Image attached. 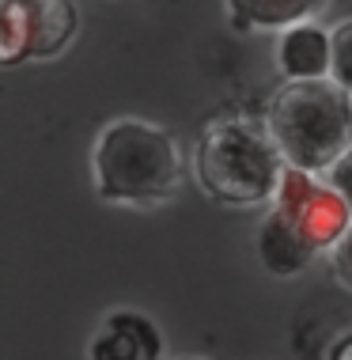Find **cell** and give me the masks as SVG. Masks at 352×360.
<instances>
[{"instance_id": "cell-1", "label": "cell", "mask_w": 352, "mask_h": 360, "mask_svg": "<svg viewBox=\"0 0 352 360\" xmlns=\"http://www.w3.org/2000/svg\"><path fill=\"white\" fill-rule=\"evenodd\" d=\"M182 148L163 125L110 118L91 144V186L106 205L159 209L182 190Z\"/></svg>"}, {"instance_id": "cell-2", "label": "cell", "mask_w": 352, "mask_h": 360, "mask_svg": "<svg viewBox=\"0 0 352 360\" xmlns=\"http://www.w3.org/2000/svg\"><path fill=\"white\" fill-rule=\"evenodd\" d=\"M285 171L288 163L266 118L220 114L197 133V144H193V179L204 190V198L228 209L273 205Z\"/></svg>"}, {"instance_id": "cell-3", "label": "cell", "mask_w": 352, "mask_h": 360, "mask_svg": "<svg viewBox=\"0 0 352 360\" xmlns=\"http://www.w3.org/2000/svg\"><path fill=\"white\" fill-rule=\"evenodd\" d=\"M261 118L292 171L322 179L352 148V95L334 80L280 84Z\"/></svg>"}, {"instance_id": "cell-4", "label": "cell", "mask_w": 352, "mask_h": 360, "mask_svg": "<svg viewBox=\"0 0 352 360\" xmlns=\"http://www.w3.org/2000/svg\"><path fill=\"white\" fill-rule=\"evenodd\" d=\"M80 12L72 0H0V65L50 61L76 42Z\"/></svg>"}, {"instance_id": "cell-5", "label": "cell", "mask_w": 352, "mask_h": 360, "mask_svg": "<svg viewBox=\"0 0 352 360\" xmlns=\"http://www.w3.org/2000/svg\"><path fill=\"white\" fill-rule=\"evenodd\" d=\"M280 217H288V224L299 231L303 239L315 247V255H330L345 231L352 228V212L348 205L337 198L318 174H307V171H285V182H280L273 205Z\"/></svg>"}, {"instance_id": "cell-6", "label": "cell", "mask_w": 352, "mask_h": 360, "mask_svg": "<svg viewBox=\"0 0 352 360\" xmlns=\"http://www.w3.org/2000/svg\"><path fill=\"white\" fill-rule=\"evenodd\" d=\"M87 360H163V330L144 311H110L87 342Z\"/></svg>"}, {"instance_id": "cell-7", "label": "cell", "mask_w": 352, "mask_h": 360, "mask_svg": "<svg viewBox=\"0 0 352 360\" xmlns=\"http://www.w3.org/2000/svg\"><path fill=\"white\" fill-rule=\"evenodd\" d=\"M330 61H334V31L322 23H303L277 34V72L285 84H311L330 80Z\"/></svg>"}, {"instance_id": "cell-8", "label": "cell", "mask_w": 352, "mask_h": 360, "mask_svg": "<svg viewBox=\"0 0 352 360\" xmlns=\"http://www.w3.org/2000/svg\"><path fill=\"white\" fill-rule=\"evenodd\" d=\"M330 0H228V23L235 31H273L285 34L292 27L318 23Z\"/></svg>"}, {"instance_id": "cell-9", "label": "cell", "mask_w": 352, "mask_h": 360, "mask_svg": "<svg viewBox=\"0 0 352 360\" xmlns=\"http://www.w3.org/2000/svg\"><path fill=\"white\" fill-rule=\"evenodd\" d=\"M258 258L273 277L288 281V277H299L303 269L315 262V247L292 228L288 217H280L277 209H269L258 224Z\"/></svg>"}, {"instance_id": "cell-10", "label": "cell", "mask_w": 352, "mask_h": 360, "mask_svg": "<svg viewBox=\"0 0 352 360\" xmlns=\"http://www.w3.org/2000/svg\"><path fill=\"white\" fill-rule=\"evenodd\" d=\"M330 80L341 91L352 95V19H341L334 27V61H330Z\"/></svg>"}, {"instance_id": "cell-11", "label": "cell", "mask_w": 352, "mask_h": 360, "mask_svg": "<svg viewBox=\"0 0 352 360\" xmlns=\"http://www.w3.org/2000/svg\"><path fill=\"white\" fill-rule=\"evenodd\" d=\"M326 262H330V274H334L337 285L345 292H352V228L345 231V239L326 255Z\"/></svg>"}, {"instance_id": "cell-12", "label": "cell", "mask_w": 352, "mask_h": 360, "mask_svg": "<svg viewBox=\"0 0 352 360\" xmlns=\"http://www.w3.org/2000/svg\"><path fill=\"white\" fill-rule=\"evenodd\" d=\"M322 182H326V186L334 190L337 198L348 205V212H352V148L341 155V160H337L326 174H322Z\"/></svg>"}, {"instance_id": "cell-13", "label": "cell", "mask_w": 352, "mask_h": 360, "mask_svg": "<svg viewBox=\"0 0 352 360\" xmlns=\"http://www.w3.org/2000/svg\"><path fill=\"white\" fill-rule=\"evenodd\" d=\"M322 360H352V326H345L334 342L326 345V356Z\"/></svg>"}, {"instance_id": "cell-14", "label": "cell", "mask_w": 352, "mask_h": 360, "mask_svg": "<svg viewBox=\"0 0 352 360\" xmlns=\"http://www.w3.org/2000/svg\"><path fill=\"white\" fill-rule=\"evenodd\" d=\"M174 360H209V356H174Z\"/></svg>"}]
</instances>
